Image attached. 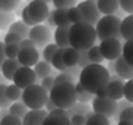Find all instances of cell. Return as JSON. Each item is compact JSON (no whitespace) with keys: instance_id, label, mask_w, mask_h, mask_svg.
Wrapping results in <instances>:
<instances>
[{"instance_id":"obj_1","label":"cell","mask_w":133,"mask_h":125,"mask_svg":"<svg viewBox=\"0 0 133 125\" xmlns=\"http://www.w3.org/2000/svg\"><path fill=\"white\" fill-rule=\"evenodd\" d=\"M110 81V72L101 63H89L81 69L79 82L89 93H95L99 87L107 86Z\"/></svg>"},{"instance_id":"obj_2","label":"cell","mask_w":133,"mask_h":125,"mask_svg":"<svg viewBox=\"0 0 133 125\" xmlns=\"http://www.w3.org/2000/svg\"><path fill=\"white\" fill-rule=\"evenodd\" d=\"M97 41V32L94 25L86 22L72 24L69 28V46L76 50H88Z\"/></svg>"},{"instance_id":"obj_3","label":"cell","mask_w":133,"mask_h":125,"mask_svg":"<svg viewBox=\"0 0 133 125\" xmlns=\"http://www.w3.org/2000/svg\"><path fill=\"white\" fill-rule=\"evenodd\" d=\"M48 97L57 109H69L76 103V91L73 82H59L51 87L48 91Z\"/></svg>"},{"instance_id":"obj_4","label":"cell","mask_w":133,"mask_h":125,"mask_svg":"<svg viewBox=\"0 0 133 125\" xmlns=\"http://www.w3.org/2000/svg\"><path fill=\"white\" fill-rule=\"evenodd\" d=\"M120 22L121 19L116 15H104L95 24L97 38H118L120 37Z\"/></svg>"},{"instance_id":"obj_5","label":"cell","mask_w":133,"mask_h":125,"mask_svg":"<svg viewBox=\"0 0 133 125\" xmlns=\"http://www.w3.org/2000/svg\"><path fill=\"white\" fill-rule=\"evenodd\" d=\"M21 99L28 109H43L48 99V91H45L39 84H32L22 90Z\"/></svg>"},{"instance_id":"obj_6","label":"cell","mask_w":133,"mask_h":125,"mask_svg":"<svg viewBox=\"0 0 133 125\" xmlns=\"http://www.w3.org/2000/svg\"><path fill=\"white\" fill-rule=\"evenodd\" d=\"M92 110L95 113L104 115L105 118H111V116H117L118 110H117V102H114L108 97H94L92 100ZM117 119V118H116Z\"/></svg>"},{"instance_id":"obj_7","label":"cell","mask_w":133,"mask_h":125,"mask_svg":"<svg viewBox=\"0 0 133 125\" xmlns=\"http://www.w3.org/2000/svg\"><path fill=\"white\" fill-rule=\"evenodd\" d=\"M99 52H101L104 60H116L118 56H121V47L118 38H104L99 43Z\"/></svg>"},{"instance_id":"obj_8","label":"cell","mask_w":133,"mask_h":125,"mask_svg":"<svg viewBox=\"0 0 133 125\" xmlns=\"http://www.w3.org/2000/svg\"><path fill=\"white\" fill-rule=\"evenodd\" d=\"M51 31L50 28H47L45 25L41 24H35L34 27L29 28V34L28 38L32 40V43L35 44V47H44L48 43H51Z\"/></svg>"},{"instance_id":"obj_9","label":"cell","mask_w":133,"mask_h":125,"mask_svg":"<svg viewBox=\"0 0 133 125\" xmlns=\"http://www.w3.org/2000/svg\"><path fill=\"white\" fill-rule=\"evenodd\" d=\"M12 81H13V84H15L16 87H19L21 90H24V88H26V87L35 84L37 82V75H35V72H34L32 68L19 66L18 69H16Z\"/></svg>"},{"instance_id":"obj_10","label":"cell","mask_w":133,"mask_h":125,"mask_svg":"<svg viewBox=\"0 0 133 125\" xmlns=\"http://www.w3.org/2000/svg\"><path fill=\"white\" fill-rule=\"evenodd\" d=\"M26 10L28 15L35 24H41L45 21V18L50 13V9H48V3L45 2H41V0H31L29 3L26 4Z\"/></svg>"},{"instance_id":"obj_11","label":"cell","mask_w":133,"mask_h":125,"mask_svg":"<svg viewBox=\"0 0 133 125\" xmlns=\"http://www.w3.org/2000/svg\"><path fill=\"white\" fill-rule=\"evenodd\" d=\"M79 10L82 13V21L86 24H91V25H95L98 22V19L101 18V13L97 8V3L95 2H88V0H83L78 4Z\"/></svg>"},{"instance_id":"obj_12","label":"cell","mask_w":133,"mask_h":125,"mask_svg":"<svg viewBox=\"0 0 133 125\" xmlns=\"http://www.w3.org/2000/svg\"><path fill=\"white\" fill-rule=\"evenodd\" d=\"M21 66H29L32 68L39 60V52L37 47H21L19 53L16 56Z\"/></svg>"},{"instance_id":"obj_13","label":"cell","mask_w":133,"mask_h":125,"mask_svg":"<svg viewBox=\"0 0 133 125\" xmlns=\"http://www.w3.org/2000/svg\"><path fill=\"white\" fill-rule=\"evenodd\" d=\"M123 79L117 75H110V81L105 86L107 88V97L114 100V102H118L123 99Z\"/></svg>"},{"instance_id":"obj_14","label":"cell","mask_w":133,"mask_h":125,"mask_svg":"<svg viewBox=\"0 0 133 125\" xmlns=\"http://www.w3.org/2000/svg\"><path fill=\"white\" fill-rule=\"evenodd\" d=\"M43 125H70V119L64 109H57L48 112Z\"/></svg>"},{"instance_id":"obj_15","label":"cell","mask_w":133,"mask_h":125,"mask_svg":"<svg viewBox=\"0 0 133 125\" xmlns=\"http://www.w3.org/2000/svg\"><path fill=\"white\" fill-rule=\"evenodd\" d=\"M47 110L45 109H29L22 118V124L24 125H43L44 119L47 116Z\"/></svg>"},{"instance_id":"obj_16","label":"cell","mask_w":133,"mask_h":125,"mask_svg":"<svg viewBox=\"0 0 133 125\" xmlns=\"http://www.w3.org/2000/svg\"><path fill=\"white\" fill-rule=\"evenodd\" d=\"M114 74L117 75V77H120L121 79L127 81V79L133 78V68L123 59V56H118L114 60Z\"/></svg>"},{"instance_id":"obj_17","label":"cell","mask_w":133,"mask_h":125,"mask_svg":"<svg viewBox=\"0 0 133 125\" xmlns=\"http://www.w3.org/2000/svg\"><path fill=\"white\" fill-rule=\"evenodd\" d=\"M19 62H18V59H4V62L2 63V66H0V72L2 75L4 77V79H12L13 75H15L16 69L19 68Z\"/></svg>"},{"instance_id":"obj_18","label":"cell","mask_w":133,"mask_h":125,"mask_svg":"<svg viewBox=\"0 0 133 125\" xmlns=\"http://www.w3.org/2000/svg\"><path fill=\"white\" fill-rule=\"evenodd\" d=\"M69 28L70 25L66 27H56L54 31V44H57L59 47H69Z\"/></svg>"},{"instance_id":"obj_19","label":"cell","mask_w":133,"mask_h":125,"mask_svg":"<svg viewBox=\"0 0 133 125\" xmlns=\"http://www.w3.org/2000/svg\"><path fill=\"white\" fill-rule=\"evenodd\" d=\"M95 3L102 15H114L118 9V0H97Z\"/></svg>"},{"instance_id":"obj_20","label":"cell","mask_w":133,"mask_h":125,"mask_svg":"<svg viewBox=\"0 0 133 125\" xmlns=\"http://www.w3.org/2000/svg\"><path fill=\"white\" fill-rule=\"evenodd\" d=\"M78 60H79V50H76L70 46L63 49V63L66 65V68L78 66Z\"/></svg>"},{"instance_id":"obj_21","label":"cell","mask_w":133,"mask_h":125,"mask_svg":"<svg viewBox=\"0 0 133 125\" xmlns=\"http://www.w3.org/2000/svg\"><path fill=\"white\" fill-rule=\"evenodd\" d=\"M120 37L124 40L133 38V15H127L120 22Z\"/></svg>"},{"instance_id":"obj_22","label":"cell","mask_w":133,"mask_h":125,"mask_svg":"<svg viewBox=\"0 0 133 125\" xmlns=\"http://www.w3.org/2000/svg\"><path fill=\"white\" fill-rule=\"evenodd\" d=\"M34 72H35L37 78L43 79L45 78V77H50L51 72H53V66H51L48 62H45V60H38V62L34 65Z\"/></svg>"},{"instance_id":"obj_23","label":"cell","mask_w":133,"mask_h":125,"mask_svg":"<svg viewBox=\"0 0 133 125\" xmlns=\"http://www.w3.org/2000/svg\"><path fill=\"white\" fill-rule=\"evenodd\" d=\"M51 16H53L54 27H66V25H70V22L67 19V9H54V10H51Z\"/></svg>"},{"instance_id":"obj_24","label":"cell","mask_w":133,"mask_h":125,"mask_svg":"<svg viewBox=\"0 0 133 125\" xmlns=\"http://www.w3.org/2000/svg\"><path fill=\"white\" fill-rule=\"evenodd\" d=\"M89 112H92V110H91V106L88 105V103H81V102L75 103V105H72L69 109H66V113L69 118H70L72 115H85L86 116Z\"/></svg>"},{"instance_id":"obj_25","label":"cell","mask_w":133,"mask_h":125,"mask_svg":"<svg viewBox=\"0 0 133 125\" xmlns=\"http://www.w3.org/2000/svg\"><path fill=\"white\" fill-rule=\"evenodd\" d=\"M75 91H76V102H81V103H89L92 99H94V93H89L86 91L85 88L82 87L81 82L75 84Z\"/></svg>"},{"instance_id":"obj_26","label":"cell","mask_w":133,"mask_h":125,"mask_svg":"<svg viewBox=\"0 0 133 125\" xmlns=\"http://www.w3.org/2000/svg\"><path fill=\"white\" fill-rule=\"evenodd\" d=\"M85 118V125H110L108 118H105L104 115L95 113V112H89Z\"/></svg>"},{"instance_id":"obj_27","label":"cell","mask_w":133,"mask_h":125,"mask_svg":"<svg viewBox=\"0 0 133 125\" xmlns=\"http://www.w3.org/2000/svg\"><path fill=\"white\" fill-rule=\"evenodd\" d=\"M13 21H15L13 10H0V31L9 30Z\"/></svg>"},{"instance_id":"obj_28","label":"cell","mask_w":133,"mask_h":125,"mask_svg":"<svg viewBox=\"0 0 133 125\" xmlns=\"http://www.w3.org/2000/svg\"><path fill=\"white\" fill-rule=\"evenodd\" d=\"M121 56L133 68V38H129L124 41V44L121 47Z\"/></svg>"},{"instance_id":"obj_29","label":"cell","mask_w":133,"mask_h":125,"mask_svg":"<svg viewBox=\"0 0 133 125\" xmlns=\"http://www.w3.org/2000/svg\"><path fill=\"white\" fill-rule=\"evenodd\" d=\"M29 28H31V27H28L26 24H24L22 21H13L12 25L9 27V31L19 34L22 38H28V34H29Z\"/></svg>"},{"instance_id":"obj_30","label":"cell","mask_w":133,"mask_h":125,"mask_svg":"<svg viewBox=\"0 0 133 125\" xmlns=\"http://www.w3.org/2000/svg\"><path fill=\"white\" fill-rule=\"evenodd\" d=\"M26 106L24 105L22 102H13V103H10V106L8 107V112L10 115H13V116H18V118H24V115L26 113Z\"/></svg>"},{"instance_id":"obj_31","label":"cell","mask_w":133,"mask_h":125,"mask_svg":"<svg viewBox=\"0 0 133 125\" xmlns=\"http://www.w3.org/2000/svg\"><path fill=\"white\" fill-rule=\"evenodd\" d=\"M63 49L64 47H59L57 49V52L54 53V56H53V59H51V62H50V65L53 68H56L57 71H64L66 69V65L63 63Z\"/></svg>"},{"instance_id":"obj_32","label":"cell","mask_w":133,"mask_h":125,"mask_svg":"<svg viewBox=\"0 0 133 125\" xmlns=\"http://www.w3.org/2000/svg\"><path fill=\"white\" fill-rule=\"evenodd\" d=\"M6 97L10 100V102H19L21 97H22V90L19 87H16L15 84H10V86H6Z\"/></svg>"},{"instance_id":"obj_33","label":"cell","mask_w":133,"mask_h":125,"mask_svg":"<svg viewBox=\"0 0 133 125\" xmlns=\"http://www.w3.org/2000/svg\"><path fill=\"white\" fill-rule=\"evenodd\" d=\"M86 55H88V59H89V63H101L104 60L101 52H99V47L98 46H91L88 50H86Z\"/></svg>"},{"instance_id":"obj_34","label":"cell","mask_w":133,"mask_h":125,"mask_svg":"<svg viewBox=\"0 0 133 125\" xmlns=\"http://www.w3.org/2000/svg\"><path fill=\"white\" fill-rule=\"evenodd\" d=\"M67 19L70 24L82 22V13H81L78 6H72V8L67 9Z\"/></svg>"},{"instance_id":"obj_35","label":"cell","mask_w":133,"mask_h":125,"mask_svg":"<svg viewBox=\"0 0 133 125\" xmlns=\"http://www.w3.org/2000/svg\"><path fill=\"white\" fill-rule=\"evenodd\" d=\"M118 121H127L133 124V106H126L124 109H121L117 113Z\"/></svg>"},{"instance_id":"obj_36","label":"cell","mask_w":133,"mask_h":125,"mask_svg":"<svg viewBox=\"0 0 133 125\" xmlns=\"http://www.w3.org/2000/svg\"><path fill=\"white\" fill-rule=\"evenodd\" d=\"M57 49H59V46L54 43H48L47 46H44V52H43V58L45 62L50 63L51 59H53V56H54V53L57 52Z\"/></svg>"},{"instance_id":"obj_37","label":"cell","mask_w":133,"mask_h":125,"mask_svg":"<svg viewBox=\"0 0 133 125\" xmlns=\"http://www.w3.org/2000/svg\"><path fill=\"white\" fill-rule=\"evenodd\" d=\"M123 97L126 99V102L133 103V78L123 84Z\"/></svg>"},{"instance_id":"obj_38","label":"cell","mask_w":133,"mask_h":125,"mask_svg":"<svg viewBox=\"0 0 133 125\" xmlns=\"http://www.w3.org/2000/svg\"><path fill=\"white\" fill-rule=\"evenodd\" d=\"M19 44H4V56L6 59H16L19 53Z\"/></svg>"},{"instance_id":"obj_39","label":"cell","mask_w":133,"mask_h":125,"mask_svg":"<svg viewBox=\"0 0 133 125\" xmlns=\"http://www.w3.org/2000/svg\"><path fill=\"white\" fill-rule=\"evenodd\" d=\"M10 103L12 102L6 97V84L0 82V109H8Z\"/></svg>"},{"instance_id":"obj_40","label":"cell","mask_w":133,"mask_h":125,"mask_svg":"<svg viewBox=\"0 0 133 125\" xmlns=\"http://www.w3.org/2000/svg\"><path fill=\"white\" fill-rule=\"evenodd\" d=\"M0 125H22V119L10 113H6L0 119Z\"/></svg>"},{"instance_id":"obj_41","label":"cell","mask_w":133,"mask_h":125,"mask_svg":"<svg viewBox=\"0 0 133 125\" xmlns=\"http://www.w3.org/2000/svg\"><path fill=\"white\" fill-rule=\"evenodd\" d=\"M22 40H24V38H22L19 34L12 32V31H8V34L4 35L3 43H4V44H19Z\"/></svg>"},{"instance_id":"obj_42","label":"cell","mask_w":133,"mask_h":125,"mask_svg":"<svg viewBox=\"0 0 133 125\" xmlns=\"http://www.w3.org/2000/svg\"><path fill=\"white\" fill-rule=\"evenodd\" d=\"M56 9H69L76 4L78 0H51Z\"/></svg>"},{"instance_id":"obj_43","label":"cell","mask_w":133,"mask_h":125,"mask_svg":"<svg viewBox=\"0 0 133 125\" xmlns=\"http://www.w3.org/2000/svg\"><path fill=\"white\" fill-rule=\"evenodd\" d=\"M21 0H0V10H15Z\"/></svg>"},{"instance_id":"obj_44","label":"cell","mask_w":133,"mask_h":125,"mask_svg":"<svg viewBox=\"0 0 133 125\" xmlns=\"http://www.w3.org/2000/svg\"><path fill=\"white\" fill-rule=\"evenodd\" d=\"M59 82H73L75 84V78L70 74H66V72H60L57 77H54V84H59Z\"/></svg>"},{"instance_id":"obj_45","label":"cell","mask_w":133,"mask_h":125,"mask_svg":"<svg viewBox=\"0 0 133 125\" xmlns=\"http://www.w3.org/2000/svg\"><path fill=\"white\" fill-rule=\"evenodd\" d=\"M118 6L129 15H133V0H118Z\"/></svg>"},{"instance_id":"obj_46","label":"cell","mask_w":133,"mask_h":125,"mask_svg":"<svg viewBox=\"0 0 133 125\" xmlns=\"http://www.w3.org/2000/svg\"><path fill=\"white\" fill-rule=\"evenodd\" d=\"M86 65H89V59L86 55V50H79V60H78V66L82 69Z\"/></svg>"},{"instance_id":"obj_47","label":"cell","mask_w":133,"mask_h":125,"mask_svg":"<svg viewBox=\"0 0 133 125\" xmlns=\"http://www.w3.org/2000/svg\"><path fill=\"white\" fill-rule=\"evenodd\" d=\"M39 86L43 87L44 90L45 91H50L51 90V87L54 86V77H45V78H43L41 79V84H39Z\"/></svg>"},{"instance_id":"obj_48","label":"cell","mask_w":133,"mask_h":125,"mask_svg":"<svg viewBox=\"0 0 133 125\" xmlns=\"http://www.w3.org/2000/svg\"><path fill=\"white\" fill-rule=\"evenodd\" d=\"M69 119H70V125H85L86 121L85 115H72Z\"/></svg>"},{"instance_id":"obj_49","label":"cell","mask_w":133,"mask_h":125,"mask_svg":"<svg viewBox=\"0 0 133 125\" xmlns=\"http://www.w3.org/2000/svg\"><path fill=\"white\" fill-rule=\"evenodd\" d=\"M21 18H22V22L24 24H26L28 27H34V25H35V22H34V21L31 19V18H29V15H28V10H26V6H25L24 9H22V13H21Z\"/></svg>"},{"instance_id":"obj_50","label":"cell","mask_w":133,"mask_h":125,"mask_svg":"<svg viewBox=\"0 0 133 125\" xmlns=\"http://www.w3.org/2000/svg\"><path fill=\"white\" fill-rule=\"evenodd\" d=\"M63 72H66V74H70L75 79L79 78V74H81V68L79 66H70V68H66V69L63 71Z\"/></svg>"},{"instance_id":"obj_51","label":"cell","mask_w":133,"mask_h":125,"mask_svg":"<svg viewBox=\"0 0 133 125\" xmlns=\"http://www.w3.org/2000/svg\"><path fill=\"white\" fill-rule=\"evenodd\" d=\"M94 94H95V97H107V88H105V86L99 87Z\"/></svg>"},{"instance_id":"obj_52","label":"cell","mask_w":133,"mask_h":125,"mask_svg":"<svg viewBox=\"0 0 133 125\" xmlns=\"http://www.w3.org/2000/svg\"><path fill=\"white\" fill-rule=\"evenodd\" d=\"M44 107H45V110H47V112H51V110H54V109H56L54 103H53V102L50 100V97H48L47 100H45V105H44Z\"/></svg>"},{"instance_id":"obj_53","label":"cell","mask_w":133,"mask_h":125,"mask_svg":"<svg viewBox=\"0 0 133 125\" xmlns=\"http://www.w3.org/2000/svg\"><path fill=\"white\" fill-rule=\"evenodd\" d=\"M19 46H21V47H32V46L35 47V44L32 43V40H29V38H24V40H22V41L19 43Z\"/></svg>"},{"instance_id":"obj_54","label":"cell","mask_w":133,"mask_h":125,"mask_svg":"<svg viewBox=\"0 0 133 125\" xmlns=\"http://www.w3.org/2000/svg\"><path fill=\"white\" fill-rule=\"evenodd\" d=\"M4 59H6V56H4V43L0 41V66L4 62Z\"/></svg>"},{"instance_id":"obj_55","label":"cell","mask_w":133,"mask_h":125,"mask_svg":"<svg viewBox=\"0 0 133 125\" xmlns=\"http://www.w3.org/2000/svg\"><path fill=\"white\" fill-rule=\"evenodd\" d=\"M117 125H133V124H130V122H127V121H118Z\"/></svg>"},{"instance_id":"obj_56","label":"cell","mask_w":133,"mask_h":125,"mask_svg":"<svg viewBox=\"0 0 133 125\" xmlns=\"http://www.w3.org/2000/svg\"><path fill=\"white\" fill-rule=\"evenodd\" d=\"M41 2H45V3H48V2H51V0H41Z\"/></svg>"},{"instance_id":"obj_57","label":"cell","mask_w":133,"mask_h":125,"mask_svg":"<svg viewBox=\"0 0 133 125\" xmlns=\"http://www.w3.org/2000/svg\"><path fill=\"white\" fill-rule=\"evenodd\" d=\"M88 2H97V0H88Z\"/></svg>"},{"instance_id":"obj_58","label":"cell","mask_w":133,"mask_h":125,"mask_svg":"<svg viewBox=\"0 0 133 125\" xmlns=\"http://www.w3.org/2000/svg\"><path fill=\"white\" fill-rule=\"evenodd\" d=\"M22 125H24V124H22Z\"/></svg>"}]
</instances>
